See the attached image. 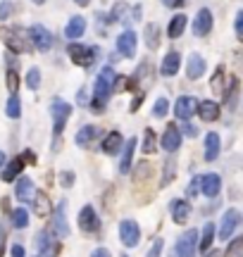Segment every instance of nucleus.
I'll use <instances>...</instances> for the list:
<instances>
[{
    "label": "nucleus",
    "instance_id": "nucleus-39",
    "mask_svg": "<svg viewBox=\"0 0 243 257\" xmlns=\"http://www.w3.org/2000/svg\"><path fill=\"white\" fill-rule=\"evenodd\" d=\"M5 81H8V88L12 91V95H17V88H19V74L15 69H10L8 76H5Z\"/></svg>",
    "mask_w": 243,
    "mask_h": 257
},
{
    "label": "nucleus",
    "instance_id": "nucleus-26",
    "mask_svg": "<svg viewBox=\"0 0 243 257\" xmlns=\"http://www.w3.org/2000/svg\"><path fill=\"white\" fill-rule=\"evenodd\" d=\"M169 212H172V219L177 221V224H184L191 217V205L186 200H172Z\"/></svg>",
    "mask_w": 243,
    "mask_h": 257
},
{
    "label": "nucleus",
    "instance_id": "nucleus-48",
    "mask_svg": "<svg viewBox=\"0 0 243 257\" xmlns=\"http://www.w3.org/2000/svg\"><path fill=\"white\" fill-rule=\"evenodd\" d=\"M236 34H238V38H243V10L236 15Z\"/></svg>",
    "mask_w": 243,
    "mask_h": 257
},
{
    "label": "nucleus",
    "instance_id": "nucleus-41",
    "mask_svg": "<svg viewBox=\"0 0 243 257\" xmlns=\"http://www.w3.org/2000/svg\"><path fill=\"white\" fill-rule=\"evenodd\" d=\"M198 191H200V176L191 179V184H188V188H186V195H188V198H196Z\"/></svg>",
    "mask_w": 243,
    "mask_h": 257
},
{
    "label": "nucleus",
    "instance_id": "nucleus-37",
    "mask_svg": "<svg viewBox=\"0 0 243 257\" xmlns=\"http://www.w3.org/2000/svg\"><path fill=\"white\" fill-rule=\"evenodd\" d=\"M167 112H169L167 98H158V100H155V107H153V117L162 119V117H167Z\"/></svg>",
    "mask_w": 243,
    "mask_h": 257
},
{
    "label": "nucleus",
    "instance_id": "nucleus-8",
    "mask_svg": "<svg viewBox=\"0 0 243 257\" xmlns=\"http://www.w3.org/2000/svg\"><path fill=\"white\" fill-rule=\"evenodd\" d=\"M36 250L41 257H57L60 252V243L55 240V236H50L48 231H41L36 236Z\"/></svg>",
    "mask_w": 243,
    "mask_h": 257
},
{
    "label": "nucleus",
    "instance_id": "nucleus-13",
    "mask_svg": "<svg viewBox=\"0 0 243 257\" xmlns=\"http://www.w3.org/2000/svg\"><path fill=\"white\" fill-rule=\"evenodd\" d=\"M238 210H226L224 217H222V224H219V231H217V238L219 240H229V236L236 231L238 226Z\"/></svg>",
    "mask_w": 243,
    "mask_h": 257
},
{
    "label": "nucleus",
    "instance_id": "nucleus-5",
    "mask_svg": "<svg viewBox=\"0 0 243 257\" xmlns=\"http://www.w3.org/2000/svg\"><path fill=\"white\" fill-rule=\"evenodd\" d=\"M198 248V231L191 229L184 236H179L177 245H174V255L172 257H193Z\"/></svg>",
    "mask_w": 243,
    "mask_h": 257
},
{
    "label": "nucleus",
    "instance_id": "nucleus-28",
    "mask_svg": "<svg viewBox=\"0 0 243 257\" xmlns=\"http://www.w3.org/2000/svg\"><path fill=\"white\" fill-rule=\"evenodd\" d=\"M53 231L57 236H69V224H67V217H65V202H60L57 212L53 214Z\"/></svg>",
    "mask_w": 243,
    "mask_h": 257
},
{
    "label": "nucleus",
    "instance_id": "nucleus-32",
    "mask_svg": "<svg viewBox=\"0 0 243 257\" xmlns=\"http://www.w3.org/2000/svg\"><path fill=\"white\" fill-rule=\"evenodd\" d=\"M10 217H12V224L17 226V229H27L29 226V212L24 207H17V210L10 212Z\"/></svg>",
    "mask_w": 243,
    "mask_h": 257
},
{
    "label": "nucleus",
    "instance_id": "nucleus-49",
    "mask_svg": "<svg viewBox=\"0 0 243 257\" xmlns=\"http://www.w3.org/2000/svg\"><path fill=\"white\" fill-rule=\"evenodd\" d=\"M12 257H27V252H24V248H22L19 243H15V245H12Z\"/></svg>",
    "mask_w": 243,
    "mask_h": 257
},
{
    "label": "nucleus",
    "instance_id": "nucleus-38",
    "mask_svg": "<svg viewBox=\"0 0 243 257\" xmlns=\"http://www.w3.org/2000/svg\"><path fill=\"white\" fill-rule=\"evenodd\" d=\"M27 86L31 88V91H36L38 86H41V72H38L36 67H34V69H29V72H27Z\"/></svg>",
    "mask_w": 243,
    "mask_h": 257
},
{
    "label": "nucleus",
    "instance_id": "nucleus-43",
    "mask_svg": "<svg viewBox=\"0 0 243 257\" xmlns=\"http://www.w3.org/2000/svg\"><path fill=\"white\" fill-rule=\"evenodd\" d=\"M172 176H174V162L167 160V165H165V179H162V186H167L172 181Z\"/></svg>",
    "mask_w": 243,
    "mask_h": 257
},
{
    "label": "nucleus",
    "instance_id": "nucleus-14",
    "mask_svg": "<svg viewBox=\"0 0 243 257\" xmlns=\"http://www.w3.org/2000/svg\"><path fill=\"white\" fill-rule=\"evenodd\" d=\"M198 110V100L191 98V95H181L177 102H174V114L179 119H191Z\"/></svg>",
    "mask_w": 243,
    "mask_h": 257
},
{
    "label": "nucleus",
    "instance_id": "nucleus-45",
    "mask_svg": "<svg viewBox=\"0 0 243 257\" xmlns=\"http://www.w3.org/2000/svg\"><path fill=\"white\" fill-rule=\"evenodd\" d=\"M10 15H12V3L3 0V3H0V19H8Z\"/></svg>",
    "mask_w": 243,
    "mask_h": 257
},
{
    "label": "nucleus",
    "instance_id": "nucleus-18",
    "mask_svg": "<svg viewBox=\"0 0 243 257\" xmlns=\"http://www.w3.org/2000/svg\"><path fill=\"white\" fill-rule=\"evenodd\" d=\"M203 74H205V60H203V55L191 53V55H188V64H186V76L191 81H196Z\"/></svg>",
    "mask_w": 243,
    "mask_h": 257
},
{
    "label": "nucleus",
    "instance_id": "nucleus-55",
    "mask_svg": "<svg viewBox=\"0 0 243 257\" xmlns=\"http://www.w3.org/2000/svg\"><path fill=\"white\" fill-rule=\"evenodd\" d=\"M34 3H36V5H41V3H46V0H34Z\"/></svg>",
    "mask_w": 243,
    "mask_h": 257
},
{
    "label": "nucleus",
    "instance_id": "nucleus-1",
    "mask_svg": "<svg viewBox=\"0 0 243 257\" xmlns=\"http://www.w3.org/2000/svg\"><path fill=\"white\" fill-rule=\"evenodd\" d=\"M114 79H117V74L110 64H105L100 74H98V79H95V86H93V110H103L105 100L110 98L114 93Z\"/></svg>",
    "mask_w": 243,
    "mask_h": 257
},
{
    "label": "nucleus",
    "instance_id": "nucleus-46",
    "mask_svg": "<svg viewBox=\"0 0 243 257\" xmlns=\"http://www.w3.org/2000/svg\"><path fill=\"white\" fill-rule=\"evenodd\" d=\"M181 131H184V134H186V136H198V128L193 126V124H191V121H184V126H181Z\"/></svg>",
    "mask_w": 243,
    "mask_h": 257
},
{
    "label": "nucleus",
    "instance_id": "nucleus-16",
    "mask_svg": "<svg viewBox=\"0 0 243 257\" xmlns=\"http://www.w3.org/2000/svg\"><path fill=\"white\" fill-rule=\"evenodd\" d=\"M210 31H212V12L203 8L193 19V34L196 36H207Z\"/></svg>",
    "mask_w": 243,
    "mask_h": 257
},
{
    "label": "nucleus",
    "instance_id": "nucleus-31",
    "mask_svg": "<svg viewBox=\"0 0 243 257\" xmlns=\"http://www.w3.org/2000/svg\"><path fill=\"white\" fill-rule=\"evenodd\" d=\"M186 15H174V17L169 19V27H167V36L169 38H179L184 34V29H186Z\"/></svg>",
    "mask_w": 243,
    "mask_h": 257
},
{
    "label": "nucleus",
    "instance_id": "nucleus-33",
    "mask_svg": "<svg viewBox=\"0 0 243 257\" xmlns=\"http://www.w3.org/2000/svg\"><path fill=\"white\" fill-rule=\"evenodd\" d=\"M5 112H8L10 119H19L22 117V100H19V95H12L5 105Z\"/></svg>",
    "mask_w": 243,
    "mask_h": 257
},
{
    "label": "nucleus",
    "instance_id": "nucleus-25",
    "mask_svg": "<svg viewBox=\"0 0 243 257\" xmlns=\"http://www.w3.org/2000/svg\"><path fill=\"white\" fill-rule=\"evenodd\" d=\"M31 207H34V212L38 217H50L53 214V202H50V198L46 193H36L34 200H31Z\"/></svg>",
    "mask_w": 243,
    "mask_h": 257
},
{
    "label": "nucleus",
    "instance_id": "nucleus-44",
    "mask_svg": "<svg viewBox=\"0 0 243 257\" xmlns=\"http://www.w3.org/2000/svg\"><path fill=\"white\" fill-rule=\"evenodd\" d=\"M162 245H165V243H162V238H158L155 243H153V248L148 250V255H146V257H160V255H162Z\"/></svg>",
    "mask_w": 243,
    "mask_h": 257
},
{
    "label": "nucleus",
    "instance_id": "nucleus-30",
    "mask_svg": "<svg viewBox=\"0 0 243 257\" xmlns=\"http://www.w3.org/2000/svg\"><path fill=\"white\" fill-rule=\"evenodd\" d=\"M22 169H24V160L22 157H17V160H12L5 169H3V181H15V179H19L22 176Z\"/></svg>",
    "mask_w": 243,
    "mask_h": 257
},
{
    "label": "nucleus",
    "instance_id": "nucleus-27",
    "mask_svg": "<svg viewBox=\"0 0 243 257\" xmlns=\"http://www.w3.org/2000/svg\"><path fill=\"white\" fill-rule=\"evenodd\" d=\"M219 148H222V143H219V134H207L205 136V162H215L217 157H219Z\"/></svg>",
    "mask_w": 243,
    "mask_h": 257
},
{
    "label": "nucleus",
    "instance_id": "nucleus-22",
    "mask_svg": "<svg viewBox=\"0 0 243 257\" xmlns=\"http://www.w3.org/2000/svg\"><path fill=\"white\" fill-rule=\"evenodd\" d=\"M179 67H181V55H179L177 50H172V53H167L165 60H162L160 74H162V76H174V74L179 72Z\"/></svg>",
    "mask_w": 243,
    "mask_h": 257
},
{
    "label": "nucleus",
    "instance_id": "nucleus-7",
    "mask_svg": "<svg viewBox=\"0 0 243 257\" xmlns=\"http://www.w3.org/2000/svg\"><path fill=\"white\" fill-rule=\"evenodd\" d=\"M136 46H139V36L131 29L122 31L119 36H117V53L122 57H134L136 55Z\"/></svg>",
    "mask_w": 243,
    "mask_h": 257
},
{
    "label": "nucleus",
    "instance_id": "nucleus-15",
    "mask_svg": "<svg viewBox=\"0 0 243 257\" xmlns=\"http://www.w3.org/2000/svg\"><path fill=\"white\" fill-rule=\"evenodd\" d=\"M15 195H17L19 202H31L34 200V195H36V186H34V181H31L29 176H19L17 186H15Z\"/></svg>",
    "mask_w": 243,
    "mask_h": 257
},
{
    "label": "nucleus",
    "instance_id": "nucleus-51",
    "mask_svg": "<svg viewBox=\"0 0 243 257\" xmlns=\"http://www.w3.org/2000/svg\"><path fill=\"white\" fill-rule=\"evenodd\" d=\"M91 257H112V255H110V250L98 248V250H93V255H91Z\"/></svg>",
    "mask_w": 243,
    "mask_h": 257
},
{
    "label": "nucleus",
    "instance_id": "nucleus-6",
    "mask_svg": "<svg viewBox=\"0 0 243 257\" xmlns=\"http://www.w3.org/2000/svg\"><path fill=\"white\" fill-rule=\"evenodd\" d=\"M119 238L127 248H136L141 240V226L134 219H124L119 224Z\"/></svg>",
    "mask_w": 243,
    "mask_h": 257
},
{
    "label": "nucleus",
    "instance_id": "nucleus-50",
    "mask_svg": "<svg viewBox=\"0 0 243 257\" xmlns=\"http://www.w3.org/2000/svg\"><path fill=\"white\" fill-rule=\"evenodd\" d=\"M162 3H165L167 8H181V5H184L186 0H162Z\"/></svg>",
    "mask_w": 243,
    "mask_h": 257
},
{
    "label": "nucleus",
    "instance_id": "nucleus-21",
    "mask_svg": "<svg viewBox=\"0 0 243 257\" xmlns=\"http://www.w3.org/2000/svg\"><path fill=\"white\" fill-rule=\"evenodd\" d=\"M95 138H100V128L98 126H91V124H88V126H81L79 128V131H76V146L79 148H88L91 146V143H93Z\"/></svg>",
    "mask_w": 243,
    "mask_h": 257
},
{
    "label": "nucleus",
    "instance_id": "nucleus-17",
    "mask_svg": "<svg viewBox=\"0 0 243 257\" xmlns=\"http://www.w3.org/2000/svg\"><path fill=\"white\" fill-rule=\"evenodd\" d=\"M200 191H203V195H207V198L219 195V191H222V179H219V174L200 176Z\"/></svg>",
    "mask_w": 243,
    "mask_h": 257
},
{
    "label": "nucleus",
    "instance_id": "nucleus-23",
    "mask_svg": "<svg viewBox=\"0 0 243 257\" xmlns=\"http://www.w3.org/2000/svg\"><path fill=\"white\" fill-rule=\"evenodd\" d=\"M134 150H136V138H129L124 148H122V160H119V172L122 174H129L131 162H134Z\"/></svg>",
    "mask_w": 243,
    "mask_h": 257
},
{
    "label": "nucleus",
    "instance_id": "nucleus-29",
    "mask_svg": "<svg viewBox=\"0 0 243 257\" xmlns=\"http://www.w3.org/2000/svg\"><path fill=\"white\" fill-rule=\"evenodd\" d=\"M217 238V229L212 221H207L205 226H203V236L198 238V248H200V252H207L210 250V245H212V240Z\"/></svg>",
    "mask_w": 243,
    "mask_h": 257
},
{
    "label": "nucleus",
    "instance_id": "nucleus-3",
    "mask_svg": "<svg viewBox=\"0 0 243 257\" xmlns=\"http://www.w3.org/2000/svg\"><path fill=\"white\" fill-rule=\"evenodd\" d=\"M67 53H69V60L79 67H91L93 60L98 57V48L93 46H84V43H72V46L67 48Z\"/></svg>",
    "mask_w": 243,
    "mask_h": 257
},
{
    "label": "nucleus",
    "instance_id": "nucleus-4",
    "mask_svg": "<svg viewBox=\"0 0 243 257\" xmlns=\"http://www.w3.org/2000/svg\"><path fill=\"white\" fill-rule=\"evenodd\" d=\"M50 114H53V136H60L62 131H65V124L67 119H69V114H72V105L65 100H53V105H50Z\"/></svg>",
    "mask_w": 243,
    "mask_h": 257
},
{
    "label": "nucleus",
    "instance_id": "nucleus-40",
    "mask_svg": "<svg viewBox=\"0 0 243 257\" xmlns=\"http://www.w3.org/2000/svg\"><path fill=\"white\" fill-rule=\"evenodd\" d=\"M222 86H224V69L219 67V69L215 72V76H212V91L222 93Z\"/></svg>",
    "mask_w": 243,
    "mask_h": 257
},
{
    "label": "nucleus",
    "instance_id": "nucleus-54",
    "mask_svg": "<svg viewBox=\"0 0 243 257\" xmlns=\"http://www.w3.org/2000/svg\"><path fill=\"white\" fill-rule=\"evenodd\" d=\"M3 167H5V153L0 150V169H3Z\"/></svg>",
    "mask_w": 243,
    "mask_h": 257
},
{
    "label": "nucleus",
    "instance_id": "nucleus-10",
    "mask_svg": "<svg viewBox=\"0 0 243 257\" xmlns=\"http://www.w3.org/2000/svg\"><path fill=\"white\" fill-rule=\"evenodd\" d=\"M29 36H31L34 48H38L41 53H48L50 46H53V36H50V31H48L46 27H41V24H36V27L29 29Z\"/></svg>",
    "mask_w": 243,
    "mask_h": 257
},
{
    "label": "nucleus",
    "instance_id": "nucleus-34",
    "mask_svg": "<svg viewBox=\"0 0 243 257\" xmlns=\"http://www.w3.org/2000/svg\"><path fill=\"white\" fill-rule=\"evenodd\" d=\"M146 43H148L150 50H155L160 46V29L155 24H148L146 27Z\"/></svg>",
    "mask_w": 243,
    "mask_h": 257
},
{
    "label": "nucleus",
    "instance_id": "nucleus-53",
    "mask_svg": "<svg viewBox=\"0 0 243 257\" xmlns=\"http://www.w3.org/2000/svg\"><path fill=\"white\" fill-rule=\"evenodd\" d=\"M76 5H79V8H88V3H91V0H74Z\"/></svg>",
    "mask_w": 243,
    "mask_h": 257
},
{
    "label": "nucleus",
    "instance_id": "nucleus-36",
    "mask_svg": "<svg viewBox=\"0 0 243 257\" xmlns=\"http://www.w3.org/2000/svg\"><path fill=\"white\" fill-rule=\"evenodd\" d=\"M224 257H243V236L229 243V248L224 250Z\"/></svg>",
    "mask_w": 243,
    "mask_h": 257
},
{
    "label": "nucleus",
    "instance_id": "nucleus-9",
    "mask_svg": "<svg viewBox=\"0 0 243 257\" xmlns=\"http://www.w3.org/2000/svg\"><path fill=\"white\" fill-rule=\"evenodd\" d=\"M139 17H141V5H136V10H131L127 3H114L112 15H110V19L119 22V24H131L134 19H139Z\"/></svg>",
    "mask_w": 243,
    "mask_h": 257
},
{
    "label": "nucleus",
    "instance_id": "nucleus-2",
    "mask_svg": "<svg viewBox=\"0 0 243 257\" xmlns=\"http://www.w3.org/2000/svg\"><path fill=\"white\" fill-rule=\"evenodd\" d=\"M0 38L5 41V46H8L12 53H31V50H34L29 29L24 31V29H19V27H3L0 29Z\"/></svg>",
    "mask_w": 243,
    "mask_h": 257
},
{
    "label": "nucleus",
    "instance_id": "nucleus-24",
    "mask_svg": "<svg viewBox=\"0 0 243 257\" xmlns=\"http://www.w3.org/2000/svg\"><path fill=\"white\" fill-rule=\"evenodd\" d=\"M86 34V19L84 17H72L69 22H67V29H65V36L69 38V41H76V38H81Z\"/></svg>",
    "mask_w": 243,
    "mask_h": 257
},
{
    "label": "nucleus",
    "instance_id": "nucleus-12",
    "mask_svg": "<svg viewBox=\"0 0 243 257\" xmlns=\"http://www.w3.org/2000/svg\"><path fill=\"white\" fill-rule=\"evenodd\" d=\"M160 146L165 148L167 153H177L179 148H181V131H179L177 124H167L165 134L160 138Z\"/></svg>",
    "mask_w": 243,
    "mask_h": 257
},
{
    "label": "nucleus",
    "instance_id": "nucleus-11",
    "mask_svg": "<svg viewBox=\"0 0 243 257\" xmlns=\"http://www.w3.org/2000/svg\"><path fill=\"white\" fill-rule=\"evenodd\" d=\"M79 229L84 233H95L100 229V219H98V214H95V210L91 205L81 207V212H79Z\"/></svg>",
    "mask_w": 243,
    "mask_h": 257
},
{
    "label": "nucleus",
    "instance_id": "nucleus-35",
    "mask_svg": "<svg viewBox=\"0 0 243 257\" xmlns=\"http://www.w3.org/2000/svg\"><path fill=\"white\" fill-rule=\"evenodd\" d=\"M155 141H158L155 131H153V128H146V134H143V153H146V155L155 153Z\"/></svg>",
    "mask_w": 243,
    "mask_h": 257
},
{
    "label": "nucleus",
    "instance_id": "nucleus-42",
    "mask_svg": "<svg viewBox=\"0 0 243 257\" xmlns=\"http://www.w3.org/2000/svg\"><path fill=\"white\" fill-rule=\"evenodd\" d=\"M60 186L72 188V186H74V174H72V172H62V174H60Z\"/></svg>",
    "mask_w": 243,
    "mask_h": 257
},
{
    "label": "nucleus",
    "instance_id": "nucleus-52",
    "mask_svg": "<svg viewBox=\"0 0 243 257\" xmlns=\"http://www.w3.org/2000/svg\"><path fill=\"white\" fill-rule=\"evenodd\" d=\"M79 105H86V91H84V88L79 91Z\"/></svg>",
    "mask_w": 243,
    "mask_h": 257
},
{
    "label": "nucleus",
    "instance_id": "nucleus-19",
    "mask_svg": "<svg viewBox=\"0 0 243 257\" xmlns=\"http://www.w3.org/2000/svg\"><path fill=\"white\" fill-rule=\"evenodd\" d=\"M198 117L203 121H217L219 119V102L215 100H200L198 102Z\"/></svg>",
    "mask_w": 243,
    "mask_h": 257
},
{
    "label": "nucleus",
    "instance_id": "nucleus-20",
    "mask_svg": "<svg viewBox=\"0 0 243 257\" xmlns=\"http://www.w3.org/2000/svg\"><path fill=\"white\" fill-rule=\"evenodd\" d=\"M124 136H122L119 131H110L107 136H105V141H103V153L105 155H117L122 148H124Z\"/></svg>",
    "mask_w": 243,
    "mask_h": 257
},
{
    "label": "nucleus",
    "instance_id": "nucleus-47",
    "mask_svg": "<svg viewBox=\"0 0 243 257\" xmlns=\"http://www.w3.org/2000/svg\"><path fill=\"white\" fill-rule=\"evenodd\" d=\"M5 240H8V231H5V226L0 224V257L5 255Z\"/></svg>",
    "mask_w": 243,
    "mask_h": 257
}]
</instances>
